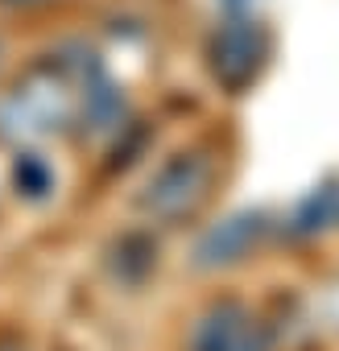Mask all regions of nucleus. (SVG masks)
Segmentation results:
<instances>
[{
	"instance_id": "f257e3e1",
	"label": "nucleus",
	"mask_w": 339,
	"mask_h": 351,
	"mask_svg": "<svg viewBox=\"0 0 339 351\" xmlns=\"http://www.w3.org/2000/svg\"><path fill=\"white\" fill-rule=\"evenodd\" d=\"M273 326L240 302L211 306L191 330V351H273Z\"/></svg>"
},
{
	"instance_id": "f03ea898",
	"label": "nucleus",
	"mask_w": 339,
	"mask_h": 351,
	"mask_svg": "<svg viewBox=\"0 0 339 351\" xmlns=\"http://www.w3.org/2000/svg\"><path fill=\"white\" fill-rule=\"evenodd\" d=\"M207 178H211V165L203 157H174L157 178L149 182V195H145V207L157 211V215H183L191 211L203 195H207Z\"/></svg>"
},
{
	"instance_id": "7ed1b4c3",
	"label": "nucleus",
	"mask_w": 339,
	"mask_h": 351,
	"mask_svg": "<svg viewBox=\"0 0 339 351\" xmlns=\"http://www.w3.org/2000/svg\"><path fill=\"white\" fill-rule=\"evenodd\" d=\"M261 232H265L261 215H232V219H224L220 228H211V232L199 240L195 261H199L203 269L236 265V261H244V252L257 244V236H261Z\"/></svg>"
},
{
	"instance_id": "20e7f679",
	"label": "nucleus",
	"mask_w": 339,
	"mask_h": 351,
	"mask_svg": "<svg viewBox=\"0 0 339 351\" xmlns=\"http://www.w3.org/2000/svg\"><path fill=\"white\" fill-rule=\"evenodd\" d=\"M290 223H294L298 236H318V232L339 228V186H323V191L306 195Z\"/></svg>"
},
{
	"instance_id": "39448f33",
	"label": "nucleus",
	"mask_w": 339,
	"mask_h": 351,
	"mask_svg": "<svg viewBox=\"0 0 339 351\" xmlns=\"http://www.w3.org/2000/svg\"><path fill=\"white\" fill-rule=\"evenodd\" d=\"M17 186L30 195V199H42L50 186H54V173L42 157H21L17 161Z\"/></svg>"
},
{
	"instance_id": "423d86ee",
	"label": "nucleus",
	"mask_w": 339,
	"mask_h": 351,
	"mask_svg": "<svg viewBox=\"0 0 339 351\" xmlns=\"http://www.w3.org/2000/svg\"><path fill=\"white\" fill-rule=\"evenodd\" d=\"M21 5H25V0H21Z\"/></svg>"
}]
</instances>
